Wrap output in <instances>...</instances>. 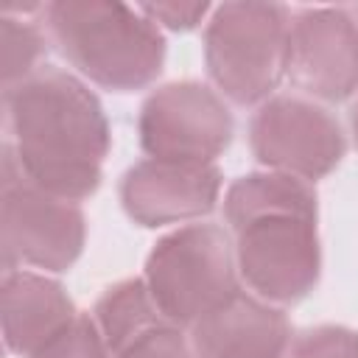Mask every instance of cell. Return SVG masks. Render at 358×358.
I'll use <instances>...</instances> for the list:
<instances>
[{"label":"cell","instance_id":"obj_1","mask_svg":"<svg viewBox=\"0 0 358 358\" xmlns=\"http://www.w3.org/2000/svg\"><path fill=\"white\" fill-rule=\"evenodd\" d=\"M3 103L8 148L28 182L67 201L98 190L112 134L98 95L81 78L45 64L6 87Z\"/></svg>","mask_w":358,"mask_h":358},{"label":"cell","instance_id":"obj_2","mask_svg":"<svg viewBox=\"0 0 358 358\" xmlns=\"http://www.w3.org/2000/svg\"><path fill=\"white\" fill-rule=\"evenodd\" d=\"M224 218L235 235L238 277L255 296L294 305L316 288L322 249L310 182L277 171L238 176L224 193Z\"/></svg>","mask_w":358,"mask_h":358},{"label":"cell","instance_id":"obj_3","mask_svg":"<svg viewBox=\"0 0 358 358\" xmlns=\"http://www.w3.org/2000/svg\"><path fill=\"white\" fill-rule=\"evenodd\" d=\"M45 20L62 56L112 92L148 87L165 62V36L137 6L117 0H56Z\"/></svg>","mask_w":358,"mask_h":358},{"label":"cell","instance_id":"obj_4","mask_svg":"<svg viewBox=\"0 0 358 358\" xmlns=\"http://www.w3.org/2000/svg\"><path fill=\"white\" fill-rule=\"evenodd\" d=\"M291 11L282 3H221L204 28V64L221 98L268 101L288 67Z\"/></svg>","mask_w":358,"mask_h":358},{"label":"cell","instance_id":"obj_5","mask_svg":"<svg viewBox=\"0 0 358 358\" xmlns=\"http://www.w3.org/2000/svg\"><path fill=\"white\" fill-rule=\"evenodd\" d=\"M143 280L159 313L179 327H193L241 291L235 246L227 229L210 221L159 238L145 257Z\"/></svg>","mask_w":358,"mask_h":358},{"label":"cell","instance_id":"obj_6","mask_svg":"<svg viewBox=\"0 0 358 358\" xmlns=\"http://www.w3.org/2000/svg\"><path fill=\"white\" fill-rule=\"evenodd\" d=\"M0 187L3 271L22 266L67 271L81 257L87 241V218L81 207L28 182L8 143L3 145Z\"/></svg>","mask_w":358,"mask_h":358},{"label":"cell","instance_id":"obj_7","mask_svg":"<svg viewBox=\"0 0 358 358\" xmlns=\"http://www.w3.org/2000/svg\"><path fill=\"white\" fill-rule=\"evenodd\" d=\"M140 145L151 159L215 162L235 134L224 98L201 81H171L154 90L137 117Z\"/></svg>","mask_w":358,"mask_h":358},{"label":"cell","instance_id":"obj_8","mask_svg":"<svg viewBox=\"0 0 358 358\" xmlns=\"http://www.w3.org/2000/svg\"><path fill=\"white\" fill-rule=\"evenodd\" d=\"M249 145L268 171L305 182L327 176L347 154L341 123L324 106L299 95L263 101L249 123Z\"/></svg>","mask_w":358,"mask_h":358},{"label":"cell","instance_id":"obj_9","mask_svg":"<svg viewBox=\"0 0 358 358\" xmlns=\"http://www.w3.org/2000/svg\"><path fill=\"white\" fill-rule=\"evenodd\" d=\"M285 76L310 98L338 103L358 92V22L336 6L299 8L291 17Z\"/></svg>","mask_w":358,"mask_h":358},{"label":"cell","instance_id":"obj_10","mask_svg":"<svg viewBox=\"0 0 358 358\" xmlns=\"http://www.w3.org/2000/svg\"><path fill=\"white\" fill-rule=\"evenodd\" d=\"M221 171L215 162L140 159L120 179L123 213L145 229L196 221L215 210Z\"/></svg>","mask_w":358,"mask_h":358},{"label":"cell","instance_id":"obj_11","mask_svg":"<svg viewBox=\"0 0 358 358\" xmlns=\"http://www.w3.org/2000/svg\"><path fill=\"white\" fill-rule=\"evenodd\" d=\"M291 347L285 313L246 291L190 327L193 358H291Z\"/></svg>","mask_w":358,"mask_h":358},{"label":"cell","instance_id":"obj_12","mask_svg":"<svg viewBox=\"0 0 358 358\" xmlns=\"http://www.w3.org/2000/svg\"><path fill=\"white\" fill-rule=\"evenodd\" d=\"M0 316L3 341L14 355H31L76 316V305L62 282L48 274L8 268L0 282Z\"/></svg>","mask_w":358,"mask_h":358},{"label":"cell","instance_id":"obj_13","mask_svg":"<svg viewBox=\"0 0 358 358\" xmlns=\"http://www.w3.org/2000/svg\"><path fill=\"white\" fill-rule=\"evenodd\" d=\"M92 319L109 347V355L120 352L129 341H134L148 327L165 322L143 277H131L109 285L95 302Z\"/></svg>","mask_w":358,"mask_h":358},{"label":"cell","instance_id":"obj_14","mask_svg":"<svg viewBox=\"0 0 358 358\" xmlns=\"http://www.w3.org/2000/svg\"><path fill=\"white\" fill-rule=\"evenodd\" d=\"M0 45H3V90L34 76L48 50V39L39 25L28 22L25 17L17 20L8 14H3L0 20Z\"/></svg>","mask_w":358,"mask_h":358},{"label":"cell","instance_id":"obj_15","mask_svg":"<svg viewBox=\"0 0 358 358\" xmlns=\"http://www.w3.org/2000/svg\"><path fill=\"white\" fill-rule=\"evenodd\" d=\"M28 358H112V355L92 313H78L64 330H59Z\"/></svg>","mask_w":358,"mask_h":358},{"label":"cell","instance_id":"obj_16","mask_svg":"<svg viewBox=\"0 0 358 358\" xmlns=\"http://www.w3.org/2000/svg\"><path fill=\"white\" fill-rule=\"evenodd\" d=\"M291 358H358V333L341 324L310 327L294 341Z\"/></svg>","mask_w":358,"mask_h":358},{"label":"cell","instance_id":"obj_17","mask_svg":"<svg viewBox=\"0 0 358 358\" xmlns=\"http://www.w3.org/2000/svg\"><path fill=\"white\" fill-rule=\"evenodd\" d=\"M112 358H193V350L190 341L182 336V327L165 319L140 333Z\"/></svg>","mask_w":358,"mask_h":358},{"label":"cell","instance_id":"obj_18","mask_svg":"<svg viewBox=\"0 0 358 358\" xmlns=\"http://www.w3.org/2000/svg\"><path fill=\"white\" fill-rule=\"evenodd\" d=\"M137 8L168 31H193L210 11L207 3H140Z\"/></svg>","mask_w":358,"mask_h":358},{"label":"cell","instance_id":"obj_19","mask_svg":"<svg viewBox=\"0 0 358 358\" xmlns=\"http://www.w3.org/2000/svg\"><path fill=\"white\" fill-rule=\"evenodd\" d=\"M352 134H355V143H358V101L352 106Z\"/></svg>","mask_w":358,"mask_h":358}]
</instances>
